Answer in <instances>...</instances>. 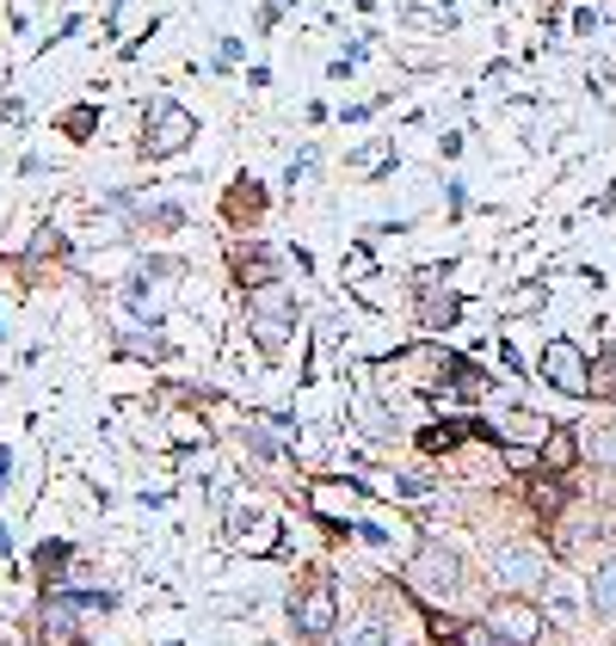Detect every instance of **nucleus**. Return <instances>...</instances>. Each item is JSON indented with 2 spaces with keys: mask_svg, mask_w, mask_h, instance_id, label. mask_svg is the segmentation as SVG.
Returning a JSON list of instances; mask_svg holds the SVG:
<instances>
[{
  "mask_svg": "<svg viewBox=\"0 0 616 646\" xmlns=\"http://www.w3.org/2000/svg\"><path fill=\"white\" fill-rule=\"evenodd\" d=\"M574 456H579V443L567 438V431H549V438H542V468H549V475L574 468Z\"/></svg>",
  "mask_w": 616,
  "mask_h": 646,
  "instance_id": "10",
  "label": "nucleus"
},
{
  "mask_svg": "<svg viewBox=\"0 0 616 646\" xmlns=\"http://www.w3.org/2000/svg\"><path fill=\"white\" fill-rule=\"evenodd\" d=\"M592 395H616V358H604L592 370Z\"/></svg>",
  "mask_w": 616,
  "mask_h": 646,
  "instance_id": "17",
  "label": "nucleus"
},
{
  "mask_svg": "<svg viewBox=\"0 0 616 646\" xmlns=\"http://www.w3.org/2000/svg\"><path fill=\"white\" fill-rule=\"evenodd\" d=\"M192 112H179V105H154V130L142 135V154L149 160H167V154H179L185 142H192Z\"/></svg>",
  "mask_w": 616,
  "mask_h": 646,
  "instance_id": "5",
  "label": "nucleus"
},
{
  "mask_svg": "<svg viewBox=\"0 0 616 646\" xmlns=\"http://www.w3.org/2000/svg\"><path fill=\"white\" fill-rule=\"evenodd\" d=\"M542 376L555 382L561 395H574V400H586V395H592V376H586V358H579V345H567V339H555L549 351H542Z\"/></svg>",
  "mask_w": 616,
  "mask_h": 646,
  "instance_id": "6",
  "label": "nucleus"
},
{
  "mask_svg": "<svg viewBox=\"0 0 616 646\" xmlns=\"http://www.w3.org/2000/svg\"><path fill=\"white\" fill-rule=\"evenodd\" d=\"M247 321H253V339H259V351H284L290 345V321H296V308H290V296L278 284H259L247 296Z\"/></svg>",
  "mask_w": 616,
  "mask_h": 646,
  "instance_id": "1",
  "label": "nucleus"
},
{
  "mask_svg": "<svg viewBox=\"0 0 616 646\" xmlns=\"http://www.w3.org/2000/svg\"><path fill=\"white\" fill-rule=\"evenodd\" d=\"M592 609L604 622H616V554H604L592 567Z\"/></svg>",
  "mask_w": 616,
  "mask_h": 646,
  "instance_id": "8",
  "label": "nucleus"
},
{
  "mask_svg": "<svg viewBox=\"0 0 616 646\" xmlns=\"http://www.w3.org/2000/svg\"><path fill=\"white\" fill-rule=\"evenodd\" d=\"M542 597H549V609H555L561 622H574L579 616V591L574 585H542Z\"/></svg>",
  "mask_w": 616,
  "mask_h": 646,
  "instance_id": "13",
  "label": "nucleus"
},
{
  "mask_svg": "<svg viewBox=\"0 0 616 646\" xmlns=\"http://www.w3.org/2000/svg\"><path fill=\"white\" fill-rule=\"evenodd\" d=\"M0 487H7V450H0Z\"/></svg>",
  "mask_w": 616,
  "mask_h": 646,
  "instance_id": "19",
  "label": "nucleus"
},
{
  "mask_svg": "<svg viewBox=\"0 0 616 646\" xmlns=\"http://www.w3.org/2000/svg\"><path fill=\"white\" fill-rule=\"evenodd\" d=\"M586 456H592L598 468H616V425H604V431H586Z\"/></svg>",
  "mask_w": 616,
  "mask_h": 646,
  "instance_id": "12",
  "label": "nucleus"
},
{
  "mask_svg": "<svg viewBox=\"0 0 616 646\" xmlns=\"http://www.w3.org/2000/svg\"><path fill=\"white\" fill-rule=\"evenodd\" d=\"M62 135L87 142V135H93V112H87V105H80V112H68V117H62Z\"/></svg>",
  "mask_w": 616,
  "mask_h": 646,
  "instance_id": "16",
  "label": "nucleus"
},
{
  "mask_svg": "<svg viewBox=\"0 0 616 646\" xmlns=\"http://www.w3.org/2000/svg\"><path fill=\"white\" fill-rule=\"evenodd\" d=\"M333 616H339V609H333V585L321 579V585H308V597L296 604V634H303V641H328Z\"/></svg>",
  "mask_w": 616,
  "mask_h": 646,
  "instance_id": "7",
  "label": "nucleus"
},
{
  "mask_svg": "<svg viewBox=\"0 0 616 646\" xmlns=\"http://www.w3.org/2000/svg\"><path fill=\"white\" fill-rule=\"evenodd\" d=\"M530 505H537L542 517H561L567 512V487H561V480H530Z\"/></svg>",
  "mask_w": 616,
  "mask_h": 646,
  "instance_id": "11",
  "label": "nucleus"
},
{
  "mask_svg": "<svg viewBox=\"0 0 616 646\" xmlns=\"http://www.w3.org/2000/svg\"><path fill=\"white\" fill-rule=\"evenodd\" d=\"M432 634H438L444 646H505L500 634L487 622H469V628H450V622H432Z\"/></svg>",
  "mask_w": 616,
  "mask_h": 646,
  "instance_id": "9",
  "label": "nucleus"
},
{
  "mask_svg": "<svg viewBox=\"0 0 616 646\" xmlns=\"http://www.w3.org/2000/svg\"><path fill=\"white\" fill-rule=\"evenodd\" d=\"M56 560H68V542H43V548H38V567L56 572Z\"/></svg>",
  "mask_w": 616,
  "mask_h": 646,
  "instance_id": "18",
  "label": "nucleus"
},
{
  "mask_svg": "<svg viewBox=\"0 0 616 646\" xmlns=\"http://www.w3.org/2000/svg\"><path fill=\"white\" fill-rule=\"evenodd\" d=\"M247 524H253V512H241V517H234V535L247 530ZM271 548H278V524L266 517V524H259V535H253V554H271Z\"/></svg>",
  "mask_w": 616,
  "mask_h": 646,
  "instance_id": "14",
  "label": "nucleus"
},
{
  "mask_svg": "<svg viewBox=\"0 0 616 646\" xmlns=\"http://www.w3.org/2000/svg\"><path fill=\"white\" fill-rule=\"evenodd\" d=\"M407 585L420 591V597H450V591L462 585L457 554H450V548H420V560L407 567Z\"/></svg>",
  "mask_w": 616,
  "mask_h": 646,
  "instance_id": "4",
  "label": "nucleus"
},
{
  "mask_svg": "<svg viewBox=\"0 0 616 646\" xmlns=\"http://www.w3.org/2000/svg\"><path fill=\"white\" fill-rule=\"evenodd\" d=\"M487 628H493V634H500L505 646H530V641H542V616L530 604H524L518 591H505L500 604L487 609Z\"/></svg>",
  "mask_w": 616,
  "mask_h": 646,
  "instance_id": "3",
  "label": "nucleus"
},
{
  "mask_svg": "<svg viewBox=\"0 0 616 646\" xmlns=\"http://www.w3.org/2000/svg\"><path fill=\"white\" fill-rule=\"evenodd\" d=\"M542 579H549V567H542L537 548H524V542H505V548H493V585L500 591H542Z\"/></svg>",
  "mask_w": 616,
  "mask_h": 646,
  "instance_id": "2",
  "label": "nucleus"
},
{
  "mask_svg": "<svg viewBox=\"0 0 616 646\" xmlns=\"http://www.w3.org/2000/svg\"><path fill=\"white\" fill-rule=\"evenodd\" d=\"M351 646H395V641H388V628L376 622V616H370V622L351 628Z\"/></svg>",
  "mask_w": 616,
  "mask_h": 646,
  "instance_id": "15",
  "label": "nucleus"
}]
</instances>
